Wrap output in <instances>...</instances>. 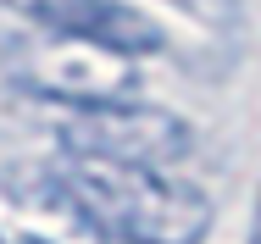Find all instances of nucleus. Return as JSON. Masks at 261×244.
<instances>
[{
	"label": "nucleus",
	"instance_id": "nucleus-1",
	"mask_svg": "<svg viewBox=\"0 0 261 244\" xmlns=\"http://www.w3.org/2000/svg\"><path fill=\"white\" fill-rule=\"evenodd\" d=\"M61 189L84 211L95 239L117 244H200L211 233V200L167 178L161 167H117V161H67Z\"/></svg>",
	"mask_w": 261,
	"mask_h": 244
},
{
	"label": "nucleus",
	"instance_id": "nucleus-3",
	"mask_svg": "<svg viewBox=\"0 0 261 244\" xmlns=\"http://www.w3.org/2000/svg\"><path fill=\"white\" fill-rule=\"evenodd\" d=\"M0 244H95V228L56 172H22L0 183Z\"/></svg>",
	"mask_w": 261,
	"mask_h": 244
},
{
	"label": "nucleus",
	"instance_id": "nucleus-4",
	"mask_svg": "<svg viewBox=\"0 0 261 244\" xmlns=\"http://www.w3.org/2000/svg\"><path fill=\"white\" fill-rule=\"evenodd\" d=\"M28 6L56 39H78L106 56H122V61L161 50V28L122 0H28Z\"/></svg>",
	"mask_w": 261,
	"mask_h": 244
},
{
	"label": "nucleus",
	"instance_id": "nucleus-2",
	"mask_svg": "<svg viewBox=\"0 0 261 244\" xmlns=\"http://www.w3.org/2000/svg\"><path fill=\"white\" fill-rule=\"evenodd\" d=\"M61 150L72 161H117V167H167L189 150V122L156 105H72L61 117Z\"/></svg>",
	"mask_w": 261,
	"mask_h": 244
},
{
	"label": "nucleus",
	"instance_id": "nucleus-5",
	"mask_svg": "<svg viewBox=\"0 0 261 244\" xmlns=\"http://www.w3.org/2000/svg\"><path fill=\"white\" fill-rule=\"evenodd\" d=\"M250 244H261V200H256V222H250Z\"/></svg>",
	"mask_w": 261,
	"mask_h": 244
}]
</instances>
